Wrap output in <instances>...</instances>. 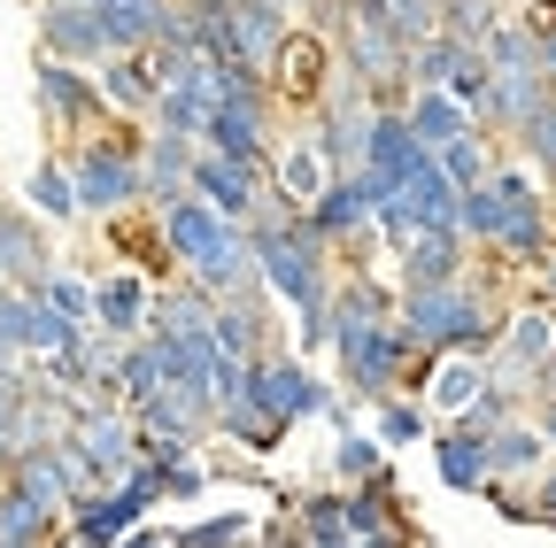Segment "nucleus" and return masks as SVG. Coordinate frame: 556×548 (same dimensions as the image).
Here are the masks:
<instances>
[{"label": "nucleus", "mask_w": 556, "mask_h": 548, "mask_svg": "<svg viewBox=\"0 0 556 548\" xmlns=\"http://www.w3.org/2000/svg\"><path fill=\"white\" fill-rule=\"evenodd\" d=\"M548 364H556V309L526 294V302L503 317V340H495V356H486V379H495V386H510L518 402H533Z\"/></svg>", "instance_id": "obj_5"}, {"label": "nucleus", "mask_w": 556, "mask_h": 548, "mask_svg": "<svg viewBox=\"0 0 556 548\" xmlns=\"http://www.w3.org/2000/svg\"><path fill=\"white\" fill-rule=\"evenodd\" d=\"M456 232H464L471 247H486V255H495V240H503V193H495V178H486V186H471V193L456 201Z\"/></svg>", "instance_id": "obj_29"}, {"label": "nucleus", "mask_w": 556, "mask_h": 548, "mask_svg": "<svg viewBox=\"0 0 556 548\" xmlns=\"http://www.w3.org/2000/svg\"><path fill=\"white\" fill-rule=\"evenodd\" d=\"M93 86H101L109 116H124V124L148 116V124H155V101H163V71H155V54H109L101 71H93Z\"/></svg>", "instance_id": "obj_17"}, {"label": "nucleus", "mask_w": 556, "mask_h": 548, "mask_svg": "<svg viewBox=\"0 0 556 548\" xmlns=\"http://www.w3.org/2000/svg\"><path fill=\"white\" fill-rule=\"evenodd\" d=\"M208 495V463H163V502H201Z\"/></svg>", "instance_id": "obj_36"}, {"label": "nucleus", "mask_w": 556, "mask_h": 548, "mask_svg": "<svg viewBox=\"0 0 556 548\" xmlns=\"http://www.w3.org/2000/svg\"><path fill=\"white\" fill-rule=\"evenodd\" d=\"M139 148H148V131H131L124 116H116L109 131H93V140L62 148L70 178H78V209H86V217L116 225V217H131V209H148V170H139Z\"/></svg>", "instance_id": "obj_2"}, {"label": "nucleus", "mask_w": 556, "mask_h": 548, "mask_svg": "<svg viewBox=\"0 0 556 548\" xmlns=\"http://www.w3.org/2000/svg\"><path fill=\"white\" fill-rule=\"evenodd\" d=\"M24 209H31L39 225H78V217H86V209H78V178H70L62 155H47V163L24 178Z\"/></svg>", "instance_id": "obj_25"}, {"label": "nucleus", "mask_w": 556, "mask_h": 548, "mask_svg": "<svg viewBox=\"0 0 556 548\" xmlns=\"http://www.w3.org/2000/svg\"><path fill=\"white\" fill-rule=\"evenodd\" d=\"M402 116H409V131H417V148H433V155H441L448 140H464V131H479L471 109H464L456 93H409Z\"/></svg>", "instance_id": "obj_24"}, {"label": "nucleus", "mask_w": 556, "mask_h": 548, "mask_svg": "<svg viewBox=\"0 0 556 548\" xmlns=\"http://www.w3.org/2000/svg\"><path fill=\"white\" fill-rule=\"evenodd\" d=\"M54 270V255H47V225L24 209V201H0V286H39Z\"/></svg>", "instance_id": "obj_16"}, {"label": "nucleus", "mask_w": 556, "mask_h": 548, "mask_svg": "<svg viewBox=\"0 0 556 548\" xmlns=\"http://www.w3.org/2000/svg\"><path fill=\"white\" fill-rule=\"evenodd\" d=\"M255 402H263V418L270 425H302V418H325V409H332V386L294 356V348H278V356H263L255 364Z\"/></svg>", "instance_id": "obj_7"}, {"label": "nucleus", "mask_w": 556, "mask_h": 548, "mask_svg": "<svg viewBox=\"0 0 556 548\" xmlns=\"http://www.w3.org/2000/svg\"><path fill=\"white\" fill-rule=\"evenodd\" d=\"M364 9H379V24H387L402 47H417V39L441 31V0H364Z\"/></svg>", "instance_id": "obj_32"}, {"label": "nucleus", "mask_w": 556, "mask_h": 548, "mask_svg": "<svg viewBox=\"0 0 556 548\" xmlns=\"http://www.w3.org/2000/svg\"><path fill=\"white\" fill-rule=\"evenodd\" d=\"M433 471H441V487H456V495H486V487H495V456H486V441L464 433V425L433 433Z\"/></svg>", "instance_id": "obj_21"}, {"label": "nucleus", "mask_w": 556, "mask_h": 548, "mask_svg": "<svg viewBox=\"0 0 556 548\" xmlns=\"http://www.w3.org/2000/svg\"><path fill=\"white\" fill-rule=\"evenodd\" d=\"M208 340H217L225 364H263V356H278V302H270L263 286L217 302V324H208Z\"/></svg>", "instance_id": "obj_11"}, {"label": "nucleus", "mask_w": 556, "mask_h": 548, "mask_svg": "<svg viewBox=\"0 0 556 548\" xmlns=\"http://www.w3.org/2000/svg\"><path fill=\"white\" fill-rule=\"evenodd\" d=\"M526 502H533V518H541V525H556V463L533 479V495H526Z\"/></svg>", "instance_id": "obj_37"}, {"label": "nucleus", "mask_w": 556, "mask_h": 548, "mask_svg": "<svg viewBox=\"0 0 556 548\" xmlns=\"http://www.w3.org/2000/svg\"><path fill=\"white\" fill-rule=\"evenodd\" d=\"M332 178H340V170H332V155H325V140H317V124L278 131V148H270V193L287 201V209H309Z\"/></svg>", "instance_id": "obj_12"}, {"label": "nucleus", "mask_w": 556, "mask_h": 548, "mask_svg": "<svg viewBox=\"0 0 556 548\" xmlns=\"http://www.w3.org/2000/svg\"><path fill=\"white\" fill-rule=\"evenodd\" d=\"M116 548H170V533H155V525H139V533H124Z\"/></svg>", "instance_id": "obj_40"}, {"label": "nucleus", "mask_w": 556, "mask_h": 548, "mask_svg": "<svg viewBox=\"0 0 556 548\" xmlns=\"http://www.w3.org/2000/svg\"><path fill=\"white\" fill-rule=\"evenodd\" d=\"M31 294H39L47 309H62L70 324H93V279H78V270H62V263H54V270H47V279H39Z\"/></svg>", "instance_id": "obj_33"}, {"label": "nucleus", "mask_w": 556, "mask_h": 548, "mask_svg": "<svg viewBox=\"0 0 556 548\" xmlns=\"http://www.w3.org/2000/svg\"><path fill=\"white\" fill-rule=\"evenodd\" d=\"M503 294L495 286H433V294H402L394 302V332H402V348L409 356H495V340H503Z\"/></svg>", "instance_id": "obj_1"}, {"label": "nucleus", "mask_w": 556, "mask_h": 548, "mask_svg": "<svg viewBox=\"0 0 556 548\" xmlns=\"http://www.w3.org/2000/svg\"><path fill=\"white\" fill-rule=\"evenodd\" d=\"M486 456H495V487H518V495H533V479L556 463V448H548V433H541L533 418L503 425L495 441H486Z\"/></svg>", "instance_id": "obj_19"}, {"label": "nucleus", "mask_w": 556, "mask_h": 548, "mask_svg": "<svg viewBox=\"0 0 556 548\" xmlns=\"http://www.w3.org/2000/svg\"><path fill=\"white\" fill-rule=\"evenodd\" d=\"M518 155H526V170H533L541 186H556V101L518 131Z\"/></svg>", "instance_id": "obj_35"}, {"label": "nucleus", "mask_w": 556, "mask_h": 548, "mask_svg": "<svg viewBox=\"0 0 556 548\" xmlns=\"http://www.w3.org/2000/svg\"><path fill=\"white\" fill-rule=\"evenodd\" d=\"M263 9H278V16L302 24V16H325V0H263Z\"/></svg>", "instance_id": "obj_39"}, {"label": "nucleus", "mask_w": 556, "mask_h": 548, "mask_svg": "<svg viewBox=\"0 0 556 548\" xmlns=\"http://www.w3.org/2000/svg\"><path fill=\"white\" fill-rule=\"evenodd\" d=\"M155 217V232H163V255H170V270H201V263H217L225 247H232V232L240 225H225L208 201H170V209H148Z\"/></svg>", "instance_id": "obj_9"}, {"label": "nucleus", "mask_w": 556, "mask_h": 548, "mask_svg": "<svg viewBox=\"0 0 556 548\" xmlns=\"http://www.w3.org/2000/svg\"><path fill=\"white\" fill-rule=\"evenodd\" d=\"M148 324H155V279H148V270H131V263L101 270V279H93V332L148 340Z\"/></svg>", "instance_id": "obj_13"}, {"label": "nucleus", "mask_w": 556, "mask_h": 548, "mask_svg": "<svg viewBox=\"0 0 556 548\" xmlns=\"http://www.w3.org/2000/svg\"><path fill=\"white\" fill-rule=\"evenodd\" d=\"M486 394V356H433L426 379H417V402L433 409V425H464L471 418V402Z\"/></svg>", "instance_id": "obj_18"}, {"label": "nucleus", "mask_w": 556, "mask_h": 548, "mask_svg": "<svg viewBox=\"0 0 556 548\" xmlns=\"http://www.w3.org/2000/svg\"><path fill=\"white\" fill-rule=\"evenodd\" d=\"M193 201H208L225 225H248L263 201H270V170H255V163H232V155H193V186H186Z\"/></svg>", "instance_id": "obj_10"}, {"label": "nucleus", "mask_w": 556, "mask_h": 548, "mask_svg": "<svg viewBox=\"0 0 556 548\" xmlns=\"http://www.w3.org/2000/svg\"><path fill=\"white\" fill-rule=\"evenodd\" d=\"M479 54H486V71H495V78H533V71H541V39H533L518 16H510L495 39H486Z\"/></svg>", "instance_id": "obj_28"}, {"label": "nucleus", "mask_w": 556, "mask_h": 548, "mask_svg": "<svg viewBox=\"0 0 556 548\" xmlns=\"http://www.w3.org/2000/svg\"><path fill=\"white\" fill-rule=\"evenodd\" d=\"M193 140H178V131H148V148H139V170H148V209H170V201H186L193 186Z\"/></svg>", "instance_id": "obj_20"}, {"label": "nucleus", "mask_w": 556, "mask_h": 548, "mask_svg": "<svg viewBox=\"0 0 556 548\" xmlns=\"http://www.w3.org/2000/svg\"><path fill=\"white\" fill-rule=\"evenodd\" d=\"M39 54L78 62V71H101V62H109L101 9H86V0H39Z\"/></svg>", "instance_id": "obj_14"}, {"label": "nucleus", "mask_w": 556, "mask_h": 548, "mask_svg": "<svg viewBox=\"0 0 556 548\" xmlns=\"http://www.w3.org/2000/svg\"><path fill=\"white\" fill-rule=\"evenodd\" d=\"M31 93H39V116H47V131H54L62 148H78V140H93V131H109V124H116V116H109V101H101V86H93V71H78V62L39 54Z\"/></svg>", "instance_id": "obj_6"}, {"label": "nucleus", "mask_w": 556, "mask_h": 548, "mask_svg": "<svg viewBox=\"0 0 556 548\" xmlns=\"http://www.w3.org/2000/svg\"><path fill=\"white\" fill-rule=\"evenodd\" d=\"M533 302H548L556 309V247L541 255V270H533Z\"/></svg>", "instance_id": "obj_38"}, {"label": "nucleus", "mask_w": 556, "mask_h": 548, "mask_svg": "<svg viewBox=\"0 0 556 548\" xmlns=\"http://www.w3.org/2000/svg\"><path fill=\"white\" fill-rule=\"evenodd\" d=\"M495 148H486V131H464V140H448L441 148V170H448V186L456 193H471V186H486V178H495Z\"/></svg>", "instance_id": "obj_30"}, {"label": "nucleus", "mask_w": 556, "mask_h": 548, "mask_svg": "<svg viewBox=\"0 0 556 548\" xmlns=\"http://www.w3.org/2000/svg\"><path fill=\"white\" fill-rule=\"evenodd\" d=\"M541 71H548V86H556V39H541Z\"/></svg>", "instance_id": "obj_41"}, {"label": "nucleus", "mask_w": 556, "mask_h": 548, "mask_svg": "<svg viewBox=\"0 0 556 548\" xmlns=\"http://www.w3.org/2000/svg\"><path fill=\"white\" fill-rule=\"evenodd\" d=\"M86 9H109V0H86Z\"/></svg>", "instance_id": "obj_42"}, {"label": "nucleus", "mask_w": 556, "mask_h": 548, "mask_svg": "<svg viewBox=\"0 0 556 548\" xmlns=\"http://www.w3.org/2000/svg\"><path fill=\"white\" fill-rule=\"evenodd\" d=\"M9 487H16V495H31L47 518H70V502L86 495V471L70 463V448H16Z\"/></svg>", "instance_id": "obj_15"}, {"label": "nucleus", "mask_w": 556, "mask_h": 548, "mask_svg": "<svg viewBox=\"0 0 556 548\" xmlns=\"http://www.w3.org/2000/svg\"><path fill=\"white\" fill-rule=\"evenodd\" d=\"M263 533L255 510H217V518H193V525H170V548H248Z\"/></svg>", "instance_id": "obj_26"}, {"label": "nucleus", "mask_w": 556, "mask_h": 548, "mask_svg": "<svg viewBox=\"0 0 556 548\" xmlns=\"http://www.w3.org/2000/svg\"><path fill=\"white\" fill-rule=\"evenodd\" d=\"M417 441H433V409L417 402V394L379 402V448H417Z\"/></svg>", "instance_id": "obj_31"}, {"label": "nucleus", "mask_w": 556, "mask_h": 548, "mask_svg": "<svg viewBox=\"0 0 556 548\" xmlns=\"http://www.w3.org/2000/svg\"><path fill=\"white\" fill-rule=\"evenodd\" d=\"M47 540H54V518L31 495L0 487V548H47Z\"/></svg>", "instance_id": "obj_27"}, {"label": "nucleus", "mask_w": 556, "mask_h": 548, "mask_svg": "<svg viewBox=\"0 0 556 548\" xmlns=\"http://www.w3.org/2000/svg\"><path fill=\"white\" fill-rule=\"evenodd\" d=\"M394 193L409 201V217H417V225H456V201H464V193L448 186V170H441V155H433V148H417V163L402 170V186H394Z\"/></svg>", "instance_id": "obj_22"}, {"label": "nucleus", "mask_w": 556, "mask_h": 548, "mask_svg": "<svg viewBox=\"0 0 556 548\" xmlns=\"http://www.w3.org/2000/svg\"><path fill=\"white\" fill-rule=\"evenodd\" d=\"M332 364H340V386H356V402H394L409 386V348L394 317L387 324H332Z\"/></svg>", "instance_id": "obj_4"}, {"label": "nucleus", "mask_w": 556, "mask_h": 548, "mask_svg": "<svg viewBox=\"0 0 556 548\" xmlns=\"http://www.w3.org/2000/svg\"><path fill=\"white\" fill-rule=\"evenodd\" d=\"M379 471H387L379 433H340V448H332V479H340V487H364V479H379Z\"/></svg>", "instance_id": "obj_34"}, {"label": "nucleus", "mask_w": 556, "mask_h": 548, "mask_svg": "<svg viewBox=\"0 0 556 548\" xmlns=\"http://www.w3.org/2000/svg\"><path fill=\"white\" fill-rule=\"evenodd\" d=\"M471 62H479V47H464V39H448V31L417 39V47H409V93H448Z\"/></svg>", "instance_id": "obj_23"}, {"label": "nucleus", "mask_w": 556, "mask_h": 548, "mask_svg": "<svg viewBox=\"0 0 556 548\" xmlns=\"http://www.w3.org/2000/svg\"><path fill=\"white\" fill-rule=\"evenodd\" d=\"M464 279H471V240L456 225H426L394 255V294H433V286H464Z\"/></svg>", "instance_id": "obj_8"}, {"label": "nucleus", "mask_w": 556, "mask_h": 548, "mask_svg": "<svg viewBox=\"0 0 556 548\" xmlns=\"http://www.w3.org/2000/svg\"><path fill=\"white\" fill-rule=\"evenodd\" d=\"M62 548H78V540H62Z\"/></svg>", "instance_id": "obj_44"}, {"label": "nucleus", "mask_w": 556, "mask_h": 548, "mask_svg": "<svg viewBox=\"0 0 556 548\" xmlns=\"http://www.w3.org/2000/svg\"><path fill=\"white\" fill-rule=\"evenodd\" d=\"M503 9H526V0H503Z\"/></svg>", "instance_id": "obj_43"}, {"label": "nucleus", "mask_w": 556, "mask_h": 548, "mask_svg": "<svg viewBox=\"0 0 556 548\" xmlns=\"http://www.w3.org/2000/svg\"><path fill=\"white\" fill-rule=\"evenodd\" d=\"M278 109L270 101V86L255 78V71H225V86H217V109H208V131H201V148L208 155H232V163H255V170H270V148H278Z\"/></svg>", "instance_id": "obj_3"}]
</instances>
